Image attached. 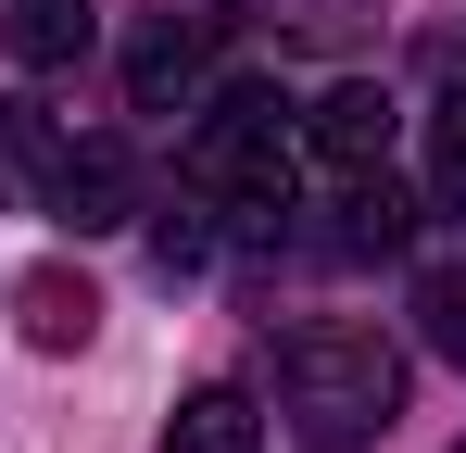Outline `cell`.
<instances>
[{
	"label": "cell",
	"mask_w": 466,
	"mask_h": 453,
	"mask_svg": "<svg viewBox=\"0 0 466 453\" xmlns=\"http://www.w3.org/2000/svg\"><path fill=\"white\" fill-rule=\"evenodd\" d=\"M403 202H390V189H353V226H340V252H403Z\"/></svg>",
	"instance_id": "10"
},
{
	"label": "cell",
	"mask_w": 466,
	"mask_h": 453,
	"mask_svg": "<svg viewBox=\"0 0 466 453\" xmlns=\"http://www.w3.org/2000/svg\"><path fill=\"white\" fill-rule=\"evenodd\" d=\"M164 453H265V403L215 378V390H189V403L164 416Z\"/></svg>",
	"instance_id": "5"
},
{
	"label": "cell",
	"mask_w": 466,
	"mask_h": 453,
	"mask_svg": "<svg viewBox=\"0 0 466 453\" xmlns=\"http://www.w3.org/2000/svg\"><path fill=\"white\" fill-rule=\"evenodd\" d=\"M278 403L303 416L315 441H366L403 416V353L379 327H290L278 340Z\"/></svg>",
	"instance_id": "1"
},
{
	"label": "cell",
	"mask_w": 466,
	"mask_h": 453,
	"mask_svg": "<svg viewBox=\"0 0 466 453\" xmlns=\"http://www.w3.org/2000/svg\"><path fill=\"white\" fill-rule=\"evenodd\" d=\"M390 126H403V101H390L379 76H340V88L303 114V139H315V164H328V176H379Z\"/></svg>",
	"instance_id": "2"
},
{
	"label": "cell",
	"mask_w": 466,
	"mask_h": 453,
	"mask_svg": "<svg viewBox=\"0 0 466 453\" xmlns=\"http://www.w3.org/2000/svg\"><path fill=\"white\" fill-rule=\"evenodd\" d=\"M202 252H215V226H202V215H164V226H152V265H164V277H189Z\"/></svg>",
	"instance_id": "11"
},
{
	"label": "cell",
	"mask_w": 466,
	"mask_h": 453,
	"mask_svg": "<svg viewBox=\"0 0 466 453\" xmlns=\"http://www.w3.org/2000/svg\"><path fill=\"white\" fill-rule=\"evenodd\" d=\"M88 38H101V25H88V0H13V13H0V51H13L25 76L88 64Z\"/></svg>",
	"instance_id": "4"
},
{
	"label": "cell",
	"mask_w": 466,
	"mask_h": 453,
	"mask_svg": "<svg viewBox=\"0 0 466 453\" xmlns=\"http://www.w3.org/2000/svg\"><path fill=\"white\" fill-rule=\"evenodd\" d=\"M127 88H139V114H177V101L202 88V25H177V13H164L152 38L127 51Z\"/></svg>",
	"instance_id": "6"
},
{
	"label": "cell",
	"mask_w": 466,
	"mask_h": 453,
	"mask_svg": "<svg viewBox=\"0 0 466 453\" xmlns=\"http://www.w3.org/2000/svg\"><path fill=\"white\" fill-rule=\"evenodd\" d=\"M127 202H139V189H127V151H114V139H88V151H64V164H51V226H64V239L127 226Z\"/></svg>",
	"instance_id": "3"
},
{
	"label": "cell",
	"mask_w": 466,
	"mask_h": 453,
	"mask_svg": "<svg viewBox=\"0 0 466 453\" xmlns=\"http://www.w3.org/2000/svg\"><path fill=\"white\" fill-rule=\"evenodd\" d=\"M429 189H441V202H466V88L429 114Z\"/></svg>",
	"instance_id": "9"
},
{
	"label": "cell",
	"mask_w": 466,
	"mask_h": 453,
	"mask_svg": "<svg viewBox=\"0 0 466 453\" xmlns=\"http://www.w3.org/2000/svg\"><path fill=\"white\" fill-rule=\"evenodd\" d=\"M416 327H429V353L466 366V265H429V277H416Z\"/></svg>",
	"instance_id": "8"
},
{
	"label": "cell",
	"mask_w": 466,
	"mask_h": 453,
	"mask_svg": "<svg viewBox=\"0 0 466 453\" xmlns=\"http://www.w3.org/2000/svg\"><path fill=\"white\" fill-rule=\"evenodd\" d=\"M13 302H25V340H38V353H76L88 327H101V302H88V277H76V265H38Z\"/></svg>",
	"instance_id": "7"
}]
</instances>
